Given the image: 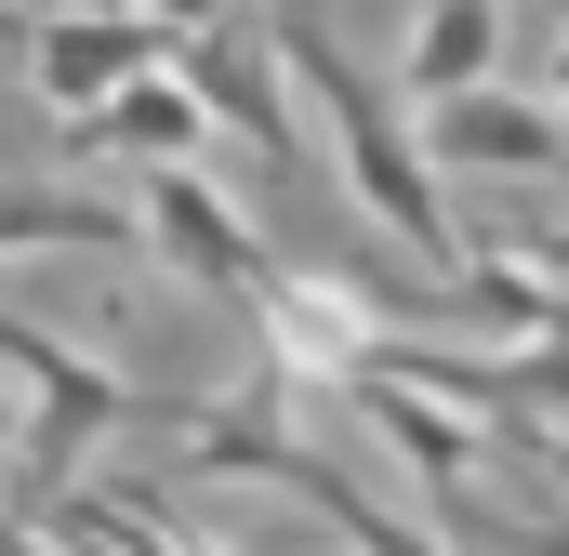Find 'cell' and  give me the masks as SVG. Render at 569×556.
Wrapping results in <instances>:
<instances>
[{
	"instance_id": "obj_17",
	"label": "cell",
	"mask_w": 569,
	"mask_h": 556,
	"mask_svg": "<svg viewBox=\"0 0 569 556\" xmlns=\"http://www.w3.org/2000/svg\"><path fill=\"white\" fill-rule=\"evenodd\" d=\"M0 40H27V13H13V0H0Z\"/></svg>"
},
{
	"instance_id": "obj_12",
	"label": "cell",
	"mask_w": 569,
	"mask_h": 556,
	"mask_svg": "<svg viewBox=\"0 0 569 556\" xmlns=\"http://www.w3.org/2000/svg\"><path fill=\"white\" fill-rule=\"evenodd\" d=\"M503 252H517V266H530V278H557V291H569V212H543V226H517Z\"/></svg>"
},
{
	"instance_id": "obj_3",
	"label": "cell",
	"mask_w": 569,
	"mask_h": 556,
	"mask_svg": "<svg viewBox=\"0 0 569 556\" xmlns=\"http://www.w3.org/2000/svg\"><path fill=\"white\" fill-rule=\"evenodd\" d=\"M146 239H159V266L199 278V291H226V305H266V278H279V252L239 226V199L212 186V172H186V159H146Z\"/></svg>"
},
{
	"instance_id": "obj_6",
	"label": "cell",
	"mask_w": 569,
	"mask_h": 556,
	"mask_svg": "<svg viewBox=\"0 0 569 556\" xmlns=\"http://www.w3.org/2000/svg\"><path fill=\"white\" fill-rule=\"evenodd\" d=\"M437 159H450V172H543V186H557L569 172V120L477 80V93H437Z\"/></svg>"
},
{
	"instance_id": "obj_19",
	"label": "cell",
	"mask_w": 569,
	"mask_h": 556,
	"mask_svg": "<svg viewBox=\"0 0 569 556\" xmlns=\"http://www.w3.org/2000/svg\"><path fill=\"white\" fill-rule=\"evenodd\" d=\"M0 437H13V398H0Z\"/></svg>"
},
{
	"instance_id": "obj_11",
	"label": "cell",
	"mask_w": 569,
	"mask_h": 556,
	"mask_svg": "<svg viewBox=\"0 0 569 556\" xmlns=\"http://www.w3.org/2000/svg\"><path fill=\"white\" fill-rule=\"evenodd\" d=\"M53 530H80V544H107V556H212V544H186V530H159L146 504H120V490H67Z\"/></svg>"
},
{
	"instance_id": "obj_5",
	"label": "cell",
	"mask_w": 569,
	"mask_h": 556,
	"mask_svg": "<svg viewBox=\"0 0 569 556\" xmlns=\"http://www.w3.org/2000/svg\"><path fill=\"white\" fill-rule=\"evenodd\" d=\"M172 80L199 93V120L252 133V159H266V172H291V159H305V146H291V107H279V67H266L239 27H186V40H172Z\"/></svg>"
},
{
	"instance_id": "obj_18",
	"label": "cell",
	"mask_w": 569,
	"mask_h": 556,
	"mask_svg": "<svg viewBox=\"0 0 569 556\" xmlns=\"http://www.w3.org/2000/svg\"><path fill=\"white\" fill-rule=\"evenodd\" d=\"M67 556H107V544H80V530H67Z\"/></svg>"
},
{
	"instance_id": "obj_2",
	"label": "cell",
	"mask_w": 569,
	"mask_h": 556,
	"mask_svg": "<svg viewBox=\"0 0 569 556\" xmlns=\"http://www.w3.org/2000/svg\"><path fill=\"white\" fill-rule=\"evenodd\" d=\"M0 371H13V385H27V411H40V424H27V490H67V464H80L120 411H146L107 358L53 345V331H27V318H0Z\"/></svg>"
},
{
	"instance_id": "obj_8",
	"label": "cell",
	"mask_w": 569,
	"mask_h": 556,
	"mask_svg": "<svg viewBox=\"0 0 569 556\" xmlns=\"http://www.w3.org/2000/svg\"><path fill=\"white\" fill-rule=\"evenodd\" d=\"M67 133H80V146H120V159H186L212 120H199V93H186L172 67H146V80H120L107 107H80Z\"/></svg>"
},
{
	"instance_id": "obj_10",
	"label": "cell",
	"mask_w": 569,
	"mask_h": 556,
	"mask_svg": "<svg viewBox=\"0 0 569 556\" xmlns=\"http://www.w3.org/2000/svg\"><path fill=\"white\" fill-rule=\"evenodd\" d=\"M503 67V0H425V27H411V93H477Z\"/></svg>"
},
{
	"instance_id": "obj_13",
	"label": "cell",
	"mask_w": 569,
	"mask_h": 556,
	"mask_svg": "<svg viewBox=\"0 0 569 556\" xmlns=\"http://www.w3.org/2000/svg\"><path fill=\"white\" fill-rule=\"evenodd\" d=\"M146 13H159V27H172V40H186V27H239V13H252V0H146Z\"/></svg>"
},
{
	"instance_id": "obj_7",
	"label": "cell",
	"mask_w": 569,
	"mask_h": 556,
	"mask_svg": "<svg viewBox=\"0 0 569 556\" xmlns=\"http://www.w3.org/2000/svg\"><path fill=\"white\" fill-rule=\"evenodd\" d=\"M345 398L385 424V450H398V464H411V477L437 490V517H463V504H477V424H450L425 385H398V371H358Z\"/></svg>"
},
{
	"instance_id": "obj_1",
	"label": "cell",
	"mask_w": 569,
	"mask_h": 556,
	"mask_svg": "<svg viewBox=\"0 0 569 556\" xmlns=\"http://www.w3.org/2000/svg\"><path fill=\"white\" fill-rule=\"evenodd\" d=\"M279 67L305 80V93H318V107H331V146H345L358 199H371V212H385V226H398V239H411V252H425V266L450 278V266H463V239H450L437 159H425L411 133H398V107H385V93H371V80L345 67V40L318 27V0H279Z\"/></svg>"
},
{
	"instance_id": "obj_16",
	"label": "cell",
	"mask_w": 569,
	"mask_h": 556,
	"mask_svg": "<svg viewBox=\"0 0 569 556\" xmlns=\"http://www.w3.org/2000/svg\"><path fill=\"white\" fill-rule=\"evenodd\" d=\"M0 556H40V544H27V530H13V517H0Z\"/></svg>"
},
{
	"instance_id": "obj_4",
	"label": "cell",
	"mask_w": 569,
	"mask_h": 556,
	"mask_svg": "<svg viewBox=\"0 0 569 556\" xmlns=\"http://www.w3.org/2000/svg\"><path fill=\"white\" fill-rule=\"evenodd\" d=\"M27 67H40V93L80 120V107H107L120 80L172 67V27H159V13H53V27H27Z\"/></svg>"
},
{
	"instance_id": "obj_9",
	"label": "cell",
	"mask_w": 569,
	"mask_h": 556,
	"mask_svg": "<svg viewBox=\"0 0 569 556\" xmlns=\"http://www.w3.org/2000/svg\"><path fill=\"white\" fill-rule=\"evenodd\" d=\"M146 226L120 199H67V186H0V252H133Z\"/></svg>"
},
{
	"instance_id": "obj_15",
	"label": "cell",
	"mask_w": 569,
	"mask_h": 556,
	"mask_svg": "<svg viewBox=\"0 0 569 556\" xmlns=\"http://www.w3.org/2000/svg\"><path fill=\"white\" fill-rule=\"evenodd\" d=\"M543 93H557V120H569V40H557V80H543Z\"/></svg>"
},
{
	"instance_id": "obj_14",
	"label": "cell",
	"mask_w": 569,
	"mask_h": 556,
	"mask_svg": "<svg viewBox=\"0 0 569 556\" xmlns=\"http://www.w3.org/2000/svg\"><path fill=\"white\" fill-rule=\"evenodd\" d=\"M517 544H530V556H569V517H530V530H517Z\"/></svg>"
}]
</instances>
